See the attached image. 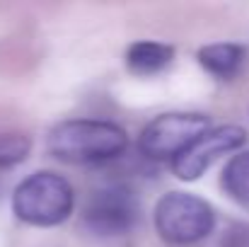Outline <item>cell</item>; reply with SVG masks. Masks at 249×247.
Instances as JSON below:
<instances>
[{
	"instance_id": "7a4b0ae2",
	"label": "cell",
	"mask_w": 249,
	"mask_h": 247,
	"mask_svg": "<svg viewBox=\"0 0 249 247\" xmlns=\"http://www.w3.org/2000/svg\"><path fill=\"white\" fill-rule=\"evenodd\" d=\"M75 194L66 177L56 172H34L12 194V211L29 226H58L73 213Z\"/></svg>"
},
{
	"instance_id": "ba28073f",
	"label": "cell",
	"mask_w": 249,
	"mask_h": 247,
	"mask_svg": "<svg viewBox=\"0 0 249 247\" xmlns=\"http://www.w3.org/2000/svg\"><path fill=\"white\" fill-rule=\"evenodd\" d=\"M245 61V49L240 44H208L198 51V63L215 78L230 80L237 76Z\"/></svg>"
},
{
	"instance_id": "8992f818",
	"label": "cell",
	"mask_w": 249,
	"mask_h": 247,
	"mask_svg": "<svg viewBox=\"0 0 249 247\" xmlns=\"http://www.w3.org/2000/svg\"><path fill=\"white\" fill-rule=\"evenodd\" d=\"M247 133L240 126H218V129H208L194 146H189L177 160H174V172L177 177L191 182L198 179L211 165L215 163L220 155L237 151L240 146H245Z\"/></svg>"
},
{
	"instance_id": "6da1fadb",
	"label": "cell",
	"mask_w": 249,
	"mask_h": 247,
	"mask_svg": "<svg viewBox=\"0 0 249 247\" xmlns=\"http://www.w3.org/2000/svg\"><path fill=\"white\" fill-rule=\"evenodd\" d=\"M128 146V136L119 124L75 119L58 124L49 133V151L53 158L71 165H97L119 158Z\"/></svg>"
},
{
	"instance_id": "52a82bcc",
	"label": "cell",
	"mask_w": 249,
	"mask_h": 247,
	"mask_svg": "<svg viewBox=\"0 0 249 247\" xmlns=\"http://www.w3.org/2000/svg\"><path fill=\"white\" fill-rule=\"evenodd\" d=\"M174 58V49L162 41H136L126 51V66L138 76H153Z\"/></svg>"
},
{
	"instance_id": "5b68a950",
	"label": "cell",
	"mask_w": 249,
	"mask_h": 247,
	"mask_svg": "<svg viewBox=\"0 0 249 247\" xmlns=\"http://www.w3.org/2000/svg\"><path fill=\"white\" fill-rule=\"evenodd\" d=\"M208 124L203 114H162L143 129L138 146L153 160H177L208 131Z\"/></svg>"
},
{
	"instance_id": "30bf717a",
	"label": "cell",
	"mask_w": 249,
	"mask_h": 247,
	"mask_svg": "<svg viewBox=\"0 0 249 247\" xmlns=\"http://www.w3.org/2000/svg\"><path fill=\"white\" fill-rule=\"evenodd\" d=\"M32 143L27 136L19 133H5L0 136V165H15L22 163L29 153Z\"/></svg>"
},
{
	"instance_id": "277c9868",
	"label": "cell",
	"mask_w": 249,
	"mask_h": 247,
	"mask_svg": "<svg viewBox=\"0 0 249 247\" xmlns=\"http://www.w3.org/2000/svg\"><path fill=\"white\" fill-rule=\"evenodd\" d=\"M138 221V201L126 184H107L97 189L83 211V226L99 238L124 235Z\"/></svg>"
},
{
	"instance_id": "9c48e42d",
	"label": "cell",
	"mask_w": 249,
	"mask_h": 247,
	"mask_svg": "<svg viewBox=\"0 0 249 247\" xmlns=\"http://www.w3.org/2000/svg\"><path fill=\"white\" fill-rule=\"evenodd\" d=\"M223 189H225L235 201L249 204V151L235 155L230 163L225 165Z\"/></svg>"
},
{
	"instance_id": "3957f363",
	"label": "cell",
	"mask_w": 249,
	"mask_h": 247,
	"mask_svg": "<svg viewBox=\"0 0 249 247\" xmlns=\"http://www.w3.org/2000/svg\"><path fill=\"white\" fill-rule=\"evenodd\" d=\"M215 223L208 201L186 191H169L155 206V228L172 245H191L203 240Z\"/></svg>"
}]
</instances>
